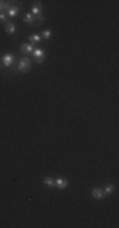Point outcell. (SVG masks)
<instances>
[{"mask_svg":"<svg viewBox=\"0 0 119 228\" xmlns=\"http://www.w3.org/2000/svg\"><path fill=\"white\" fill-rule=\"evenodd\" d=\"M31 69H32V62L28 57H23L18 61V70L21 71V72L25 74V72H28Z\"/></svg>","mask_w":119,"mask_h":228,"instance_id":"obj_1","label":"cell"},{"mask_svg":"<svg viewBox=\"0 0 119 228\" xmlns=\"http://www.w3.org/2000/svg\"><path fill=\"white\" fill-rule=\"evenodd\" d=\"M32 55H33V57H34L36 62L41 65L43 62V60H44V57H46V52L42 48H34V51L32 52Z\"/></svg>","mask_w":119,"mask_h":228,"instance_id":"obj_2","label":"cell"},{"mask_svg":"<svg viewBox=\"0 0 119 228\" xmlns=\"http://www.w3.org/2000/svg\"><path fill=\"white\" fill-rule=\"evenodd\" d=\"M14 65V56L10 53H6L2 58V66L3 67H11Z\"/></svg>","mask_w":119,"mask_h":228,"instance_id":"obj_3","label":"cell"},{"mask_svg":"<svg viewBox=\"0 0 119 228\" xmlns=\"http://www.w3.org/2000/svg\"><path fill=\"white\" fill-rule=\"evenodd\" d=\"M91 195H92V198L94 199H98V200H100V199H104L105 198V193L103 189L100 188H95L94 190L91 191Z\"/></svg>","mask_w":119,"mask_h":228,"instance_id":"obj_4","label":"cell"},{"mask_svg":"<svg viewBox=\"0 0 119 228\" xmlns=\"http://www.w3.org/2000/svg\"><path fill=\"white\" fill-rule=\"evenodd\" d=\"M21 51H22V53H25V55H28V53H32L33 51H34V44H31V43H24L21 46Z\"/></svg>","mask_w":119,"mask_h":228,"instance_id":"obj_5","label":"cell"},{"mask_svg":"<svg viewBox=\"0 0 119 228\" xmlns=\"http://www.w3.org/2000/svg\"><path fill=\"white\" fill-rule=\"evenodd\" d=\"M55 185H56V188H58V189H61V190H63V189L67 188V185H69V180L62 179V178H58V179L55 181Z\"/></svg>","mask_w":119,"mask_h":228,"instance_id":"obj_6","label":"cell"},{"mask_svg":"<svg viewBox=\"0 0 119 228\" xmlns=\"http://www.w3.org/2000/svg\"><path fill=\"white\" fill-rule=\"evenodd\" d=\"M31 13H32V14L34 15V17H37L38 14H41V13H42V4L39 3V2H36V3H34V5L32 6V10H31Z\"/></svg>","mask_w":119,"mask_h":228,"instance_id":"obj_7","label":"cell"},{"mask_svg":"<svg viewBox=\"0 0 119 228\" xmlns=\"http://www.w3.org/2000/svg\"><path fill=\"white\" fill-rule=\"evenodd\" d=\"M19 13V6L18 5H10V8L8 9V11H6V14H8V17L10 18H14L18 15Z\"/></svg>","mask_w":119,"mask_h":228,"instance_id":"obj_8","label":"cell"},{"mask_svg":"<svg viewBox=\"0 0 119 228\" xmlns=\"http://www.w3.org/2000/svg\"><path fill=\"white\" fill-rule=\"evenodd\" d=\"M23 21H24V23H27V24H34V22H36V17L32 14V13H27V14L24 15V18H23Z\"/></svg>","mask_w":119,"mask_h":228,"instance_id":"obj_9","label":"cell"},{"mask_svg":"<svg viewBox=\"0 0 119 228\" xmlns=\"http://www.w3.org/2000/svg\"><path fill=\"white\" fill-rule=\"evenodd\" d=\"M15 24L14 23H6L5 24V32H6V33H8V34H14L15 33Z\"/></svg>","mask_w":119,"mask_h":228,"instance_id":"obj_10","label":"cell"},{"mask_svg":"<svg viewBox=\"0 0 119 228\" xmlns=\"http://www.w3.org/2000/svg\"><path fill=\"white\" fill-rule=\"evenodd\" d=\"M28 40H29L31 44H37V43L41 42V36H38V34H33V36H29Z\"/></svg>","mask_w":119,"mask_h":228,"instance_id":"obj_11","label":"cell"},{"mask_svg":"<svg viewBox=\"0 0 119 228\" xmlns=\"http://www.w3.org/2000/svg\"><path fill=\"white\" fill-rule=\"evenodd\" d=\"M43 182H44V185H46V186H48V188H56V185H55V180H53V179H51V178H44Z\"/></svg>","mask_w":119,"mask_h":228,"instance_id":"obj_12","label":"cell"},{"mask_svg":"<svg viewBox=\"0 0 119 228\" xmlns=\"http://www.w3.org/2000/svg\"><path fill=\"white\" fill-rule=\"evenodd\" d=\"M113 191H114V185L113 184H107V185H105V188H104L105 195H110Z\"/></svg>","mask_w":119,"mask_h":228,"instance_id":"obj_13","label":"cell"},{"mask_svg":"<svg viewBox=\"0 0 119 228\" xmlns=\"http://www.w3.org/2000/svg\"><path fill=\"white\" fill-rule=\"evenodd\" d=\"M52 37V32L46 29V31H42L41 32V38H43V40H50V38Z\"/></svg>","mask_w":119,"mask_h":228,"instance_id":"obj_14","label":"cell"},{"mask_svg":"<svg viewBox=\"0 0 119 228\" xmlns=\"http://www.w3.org/2000/svg\"><path fill=\"white\" fill-rule=\"evenodd\" d=\"M8 14L6 13H0V22H3V23H8Z\"/></svg>","mask_w":119,"mask_h":228,"instance_id":"obj_15","label":"cell"},{"mask_svg":"<svg viewBox=\"0 0 119 228\" xmlns=\"http://www.w3.org/2000/svg\"><path fill=\"white\" fill-rule=\"evenodd\" d=\"M36 22H38V23H43V22H44V17L42 15V13L36 17Z\"/></svg>","mask_w":119,"mask_h":228,"instance_id":"obj_16","label":"cell"},{"mask_svg":"<svg viewBox=\"0 0 119 228\" xmlns=\"http://www.w3.org/2000/svg\"><path fill=\"white\" fill-rule=\"evenodd\" d=\"M0 13H2V2H0Z\"/></svg>","mask_w":119,"mask_h":228,"instance_id":"obj_17","label":"cell"}]
</instances>
